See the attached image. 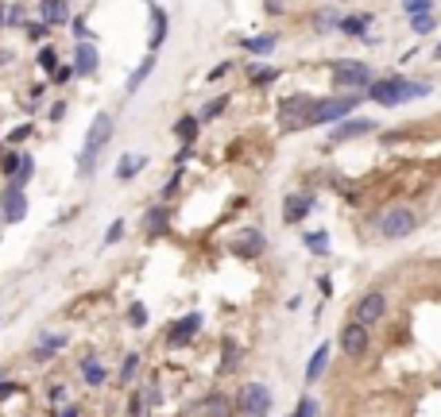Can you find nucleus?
I'll use <instances>...</instances> for the list:
<instances>
[{
  "label": "nucleus",
  "mask_w": 441,
  "mask_h": 417,
  "mask_svg": "<svg viewBox=\"0 0 441 417\" xmlns=\"http://www.w3.org/2000/svg\"><path fill=\"white\" fill-rule=\"evenodd\" d=\"M275 74H279V70L259 66V70H252V81H255V85H267V81H275Z\"/></svg>",
  "instance_id": "obj_25"
},
{
  "label": "nucleus",
  "mask_w": 441,
  "mask_h": 417,
  "mask_svg": "<svg viewBox=\"0 0 441 417\" xmlns=\"http://www.w3.org/2000/svg\"><path fill=\"white\" fill-rule=\"evenodd\" d=\"M108 132H112V116H108V112H97V116H93V124H89L86 151H81V163H78V174H81V178L93 174V159H97L101 143L108 139Z\"/></svg>",
  "instance_id": "obj_1"
},
{
  "label": "nucleus",
  "mask_w": 441,
  "mask_h": 417,
  "mask_svg": "<svg viewBox=\"0 0 441 417\" xmlns=\"http://www.w3.org/2000/svg\"><path fill=\"white\" fill-rule=\"evenodd\" d=\"M128 321H132L136 329H144V325H147V309H144V305H132V313H128Z\"/></svg>",
  "instance_id": "obj_31"
},
{
  "label": "nucleus",
  "mask_w": 441,
  "mask_h": 417,
  "mask_svg": "<svg viewBox=\"0 0 441 417\" xmlns=\"http://www.w3.org/2000/svg\"><path fill=\"white\" fill-rule=\"evenodd\" d=\"M341 348L349 352V356H360V352H368V329L353 321V325L341 332Z\"/></svg>",
  "instance_id": "obj_9"
},
{
  "label": "nucleus",
  "mask_w": 441,
  "mask_h": 417,
  "mask_svg": "<svg viewBox=\"0 0 441 417\" xmlns=\"http://www.w3.org/2000/svg\"><path fill=\"white\" fill-rule=\"evenodd\" d=\"M411 28L418 31V35H426V31L433 28V16H411Z\"/></svg>",
  "instance_id": "obj_29"
},
{
  "label": "nucleus",
  "mask_w": 441,
  "mask_h": 417,
  "mask_svg": "<svg viewBox=\"0 0 441 417\" xmlns=\"http://www.w3.org/2000/svg\"><path fill=\"white\" fill-rule=\"evenodd\" d=\"M136 367H139V356H128V359H124V367H120V378H124V383H132Z\"/></svg>",
  "instance_id": "obj_28"
},
{
  "label": "nucleus",
  "mask_w": 441,
  "mask_h": 417,
  "mask_svg": "<svg viewBox=\"0 0 441 417\" xmlns=\"http://www.w3.org/2000/svg\"><path fill=\"white\" fill-rule=\"evenodd\" d=\"M244 47L252 50V54H267V50L275 47V35H255V39H248Z\"/></svg>",
  "instance_id": "obj_20"
},
{
  "label": "nucleus",
  "mask_w": 441,
  "mask_h": 417,
  "mask_svg": "<svg viewBox=\"0 0 441 417\" xmlns=\"http://www.w3.org/2000/svg\"><path fill=\"white\" fill-rule=\"evenodd\" d=\"M23 213H28V201H23V194L20 190H8L4 194V221H23Z\"/></svg>",
  "instance_id": "obj_10"
},
{
  "label": "nucleus",
  "mask_w": 441,
  "mask_h": 417,
  "mask_svg": "<svg viewBox=\"0 0 441 417\" xmlns=\"http://www.w3.org/2000/svg\"><path fill=\"white\" fill-rule=\"evenodd\" d=\"M39 66H43V70H55V50H50V47L39 50Z\"/></svg>",
  "instance_id": "obj_35"
},
{
  "label": "nucleus",
  "mask_w": 441,
  "mask_h": 417,
  "mask_svg": "<svg viewBox=\"0 0 441 417\" xmlns=\"http://www.w3.org/2000/svg\"><path fill=\"white\" fill-rule=\"evenodd\" d=\"M306 243H310V247H314V252H325V247H329V236L314 232V236H310V240H306Z\"/></svg>",
  "instance_id": "obj_34"
},
{
  "label": "nucleus",
  "mask_w": 441,
  "mask_h": 417,
  "mask_svg": "<svg viewBox=\"0 0 441 417\" xmlns=\"http://www.w3.org/2000/svg\"><path fill=\"white\" fill-rule=\"evenodd\" d=\"M240 409H244V417H267V409H271V390H267L264 383H248L244 394H240Z\"/></svg>",
  "instance_id": "obj_3"
},
{
  "label": "nucleus",
  "mask_w": 441,
  "mask_h": 417,
  "mask_svg": "<svg viewBox=\"0 0 441 417\" xmlns=\"http://www.w3.org/2000/svg\"><path fill=\"white\" fill-rule=\"evenodd\" d=\"M233 247H236L240 255H252V252H259V247H264V240H259V232H244L240 240L233 243Z\"/></svg>",
  "instance_id": "obj_17"
},
{
  "label": "nucleus",
  "mask_w": 441,
  "mask_h": 417,
  "mask_svg": "<svg viewBox=\"0 0 441 417\" xmlns=\"http://www.w3.org/2000/svg\"><path fill=\"white\" fill-rule=\"evenodd\" d=\"M380 236L383 240H406V236L418 228V216L411 213V209H402V205H395V209H387V213H380Z\"/></svg>",
  "instance_id": "obj_2"
},
{
  "label": "nucleus",
  "mask_w": 441,
  "mask_h": 417,
  "mask_svg": "<svg viewBox=\"0 0 441 417\" xmlns=\"http://www.w3.org/2000/svg\"><path fill=\"white\" fill-rule=\"evenodd\" d=\"M314 124V105L306 97H291L283 105V128H306Z\"/></svg>",
  "instance_id": "obj_6"
},
{
  "label": "nucleus",
  "mask_w": 441,
  "mask_h": 417,
  "mask_svg": "<svg viewBox=\"0 0 441 417\" xmlns=\"http://www.w3.org/2000/svg\"><path fill=\"white\" fill-rule=\"evenodd\" d=\"M206 409H209V417H225V414H228V402H225L221 394H213V398L206 402Z\"/></svg>",
  "instance_id": "obj_21"
},
{
  "label": "nucleus",
  "mask_w": 441,
  "mask_h": 417,
  "mask_svg": "<svg viewBox=\"0 0 441 417\" xmlns=\"http://www.w3.org/2000/svg\"><path fill=\"white\" fill-rule=\"evenodd\" d=\"M344 31H353V35H356V31H364V20H344Z\"/></svg>",
  "instance_id": "obj_40"
},
{
  "label": "nucleus",
  "mask_w": 441,
  "mask_h": 417,
  "mask_svg": "<svg viewBox=\"0 0 441 417\" xmlns=\"http://www.w3.org/2000/svg\"><path fill=\"white\" fill-rule=\"evenodd\" d=\"M356 105V97H337V101H322V105H314V120H341L349 116Z\"/></svg>",
  "instance_id": "obj_8"
},
{
  "label": "nucleus",
  "mask_w": 441,
  "mask_h": 417,
  "mask_svg": "<svg viewBox=\"0 0 441 417\" xmlns=\"http://www.w3.org/2000/svg\"><path fill=\"white\" fill-rule=\"evenodd\" d=\"M120 232H124V224H120V221H117V224H112V228H108V236H105V243H117V240H120Z\"/></svg>",
  "instance_id": "obj_38"
},
{
  "label": "nucleus",
  "mask_w": 441,
  "mask_h": 417,
  "mask_svg": "<svg viewBox=\"0 0 441 417\" xmlns=\"http://www.w3.org/2000/svg\"><path fill=\"white\" fill-rule=\"evenodd\" d=\"M438 59H441V47H438Z\"/></svg>",
  "instance_id": "obj_42"
},
{
  "label": "nucleus",
  "mask_w": 441,
  "mask_h": 417,
  "mask_svg": "<svg viewBox=\"0 0 441 417\" xmlns=\"http://www.w3.org/2000/svg\"><path fill=\"white\" fill-rule=\"evenodd\" d=\"M163 224H167L163 209H151V213H147V228H151V232H163Z\"/></svg>",
  "instance_id": "obj_23"
},
{
  "label": "nucleus",
  "mask_w": 441,
  "mask_h": 417,
  "mask_svg": "<svg viewBox=\"0 0 441 417\" xmlns=\"http://www.w3.org/2000/svg\"><path fill=\"white\" fill-rule=\"evenodd\" d=\"M333 70H337V85H368V74H372L364 62H337Z\"/></svg>",
  "instance_id": "obj_7"
},
{
  "label": "nucleus",
  "mask_w": 441,
  "mask_h": 417,
  "mask_svg": "<svg viewBox=\"0 0 441 417\" xmlns=\"http://www.w3.org/2000/svg\"><path fill=\"white\" fill-rule=\"evenodd\" d=\"M147 74H151V59H147V62H144V66H139V70H136V74H132V81H128V89H136V85H139V81H144V78H147Z\"/></svg>",
  "instance_id": "obj_33"
},
{
  "label": "nucleus",
  "mask_w": 441,
  "mask_h": 417,
  "mask_svg": "<svg viewBox=\"0 0 441 417\" xmlns=\"http://www.w3.org/2000/svg\"><path fill=\"white\" fill-rule=\"evenodd\" d=\"M43 20L47 23H66V0H43Z\"/></svg>",
  "instance_id": "obj_15"
},
{
  "label": "nucleus",
  "mask_w": 441,
  "mask_h": 417,
  "mask_svg": "<svg viewBox=\"0 0 441 417\" xmlns=\"http://www.w3.org/2000/svg\"><path fill=\"white\" fill-rule=\"evenodd\" d=\"M163 31H167V20H163V12H155V28H151V47L163 43Z\"/></svg>",
  "instance_id": "obj_24"
},
{
  "label": "nucleus",
  "mask_w": 441,
  "mask_h": 417,
  "mask_svg": "<svg viewBox=\"0 0 441 417\" xmlns=\"http://www.w3.org/2000/svg\"><path fill=\"white\" fill-rule=\"evenodd\" d=\"M62 344H66V336H43V344H39V352H35V356H50V352L62 348Z\"/></svg>",
  "instance_id": "obj_22"
},
{
  "label": "nucleus",
  "mask_w": 441,
  "mask_h": 417,
  "mask_svg": "<svg viewBox=\"0 0 441 417\" xmlns=\"http://www.w3.org/2000/svg\"><path fill=\"white\" fill-rule=\"evenodd\" d=\"M151 398H155V394H147V398H132V417H147V402H151Z\"/></svg>",
  "instance_id": "obj_30"
},
{
  "label": "nucleus",
  "mask_w": 441,
  "mask_h": 417,
  "mask_svg": "<svg viewBox=\"0 0 441 417\" xmlns=\"http://www.w3.org/2000/svg\"><path fill=\"white\" fill-rule=\"evenodd\" d=\"M402 4H406V12H411V16H426L433 0H402Z\"/></svg>",
  "instance_id": "obj_27"
},
{
  "label": "nucleus",
  "mask_w": 441,
  "mask_h": 417,
  "mask_svg": "<svg viewBox=\"0 0 441 417\" xmlns=\"http://www.w3.org/2000/svg\"><path fill=\"white\" fill-rule=\"evenodd\" d=\"M0 23H4V16H0Z\"/></svg>",
  "instance_id": "obj_43"
},
{
  "label": "nucleus",
  "mask_w": 441,
  "mask_h": 417,
  "mask_svg": "<svg viewBox=\"0 0 441 417\" xmlns=\"http://www.w3.org/2000/svg\"><path fill=\"white\" fill-rule=\"evenodd\" d=\"M182 139H194V132H197V120L194 116H186V120H178V128H175Z\"/></svg>",
  "instance_id": "obj_26"
},
{
  "label": "nucleus",
  "mask_w": 441,
  "mask_h": 417,
  "mask_svg": "<svg viewBox=\"0 0 441 417\" xmlns=\"http://www.w3.org/2000/svg\"><path fill=\"white\" fill-rule=\"evenodd\" d=\"M97 70V50L93 43H78V62H74V74H93Z\"/></svg>",
  "instance_id": "obj_13"
},
{
  "label": "nucleus",
  "mask_w": 441,
  "mask_h": 417,
  "mask_svg": "<svg viewBox=\"0 0 441 417\" xmlns=\"http://www.w3.org/2000/svg\"><path fill=\"white\" fill-rule=\"evenodd\" d=\"M28 136H31V128H16L8 139H12V143H20V139H28Z\"/></svg>",
  "instance_id": "obj_39"
},
{
  "label": "nucleus",
  "mask_w": 441,
  "mask_h": 417,
  "mask_svg": "<svg viewBox=\"0 0 441 417\" xmlns=\"http://www.w3.org/2000/svg\"><path fill=\"white\" fill-rule=\"evenodd\" d=\"M81 371H86V383H89V387H101V383H105V367H101L93 356L81 359Z\"/></svg>",
  "instance_id": "obj_16"
},
{
  "label": "nucleus",
  "mask_w": 441,
  "mask_h": 417,
  "mask_svg": "<svg viewBox=\"0 0 441 417\" xmlns=\"http://www.w3.org/2000/svg\"><path fill=\"white\" fill-rule=\"evenodd\" d=\"M383 313H387V298H383L380 290H368L360 301H356V325H375V321H383Z\"/></svg>",
  "instance_id": "obj_4"
},
{
  "label": "nucleus",
  "mask_w": 441,
  "mask_h": 417,
  "mask_svg": "<svg viewBox=\"0 0 441 417\" xmlns=\"http://www.w3.org/2000/svg\"><path fill=\"white\" fill-rule=\"evenodd\" d=\"M294 417H317V402L314 398H302V406H298V414Z\"/></svg>",
  "instance_id": "obj_32"
},
{
  "label": "nucleus",
  "mask_w": 441,
  "mask_h": 417,
  "mask_svg": "<svg viewBox=\"0 0 441 417\" xmlns=\"http://www.w3.org/2000/svg\"><path fill=\"white\" fill-rule=\"evenodd\" d=\"M317 28H333V23H337V16H333V12H322V16H317Z\"/></svg>",
  "instance_id": "obj_37"
},
{
  "label": "nucleus",
  "mask_w": 441,
  "mask_h": 417,
  "mask_svg": "<svg viewBox=\"0 0 441 417\" xmlns=\"http://www.w3.org/2000/svg\"><path fill=\"white\" fill-rule=\"evenodd\" d=\"M20 163H23V159L8 155V159H4V166H0V170H4V174H12V178H16V166H20Z\"/></svg>",
  "instance_id": "obj_36"
},
{
  "label": "nucleus",
  "mask_w": 441,
  "mask_h": 417,
  "mask_svg": "<svg viewBox=\"0 0 441 417\" xmlns=\"http://www.w3.org/2000/svg\"><path fill=\"white\" fill-rule=\"evenodd\" d=\"M62 417H78V409H62Z\"/></svg>",
  "instance_id": "obj_41"
},
{
  "label": "nucleus",
  "mask_w": 441,
  "mask_h": 417,
  "mask_svg": "<svg viewBox=\"0 0 441 417\" xmlns=\"http://www.w3.org/2000/svg\"><path fill=\"white\" fill-rule=\"evenodd\" d=\"M139 166H144V159H136V155H124L120 159V166H117V178H132L139 170Z\"/></svg>",
  "instance_id": "obj_19"
},
{
  "label": "nucleus",
  "mask_w": 441,
  "mask_h": 417,
  "mask_svg": "<svg viewBox=\"0 0 441 417\" xmlns=\"http://www.w3.org/2000/svg\"><path fill=\"white\" fill-rule=\"evenodd\" d=\"M306 213H310V197H306V194H291V197H286V205H283V216H286V224L302 221Z\"/></svg>",
  "instance_id": "obj_12"
},
{
  "label": "nucleus",
  "mask_w": 441,
  "mask_h": 417,
  "mask_svg": "<svg viewBox=\"0 0 441 417\" xmlns=\"http://www.w3.org/2000/svg\"><path fill=\"white\" fill-rule=\"evenodd\" d=\"M197 329H202V313H190V317H182L175 329H170V340H175V344H186Z\"/></svg>",
  "instance_id": "obj_11"
},
{
  "label": "nucleus",
  "mask_w": 441,
  "mask_h": 417,
  "mask_svg": "<svg viewBox=\"0 0 441 417\" xmlns=\"http://www.w3.org/2000/svg\"><path fill=\"white\" fill-rule=\"evenodd\" d=\"M414 93H426V85H402V81H375L372 85V101H380V105H395Z\"/></svg>",
  "instance_id": "obj_5"
},
{
  "label": "nucleus",
  "mask_w": 441,
  "mask_h": 417,
  "mask_svg": "<svg viewBox=\"0 0 441 417\" xmlns=\"http://www.w3.org/2000/svg\"><path fill=\"white\" fill-rule=\"evenodd\" d=\"M325 363H329V344H317L314 356H310V367H306V378H310V383H317V378H322V371H325Z\"/></svg>",
  "instance_id": "obj_14"
},
{
  "label": "nucleus",
  "mask_w": 441,
  "mask_h": 417,
  "mask_svg": "<svg viewBox=\"0 0 441 417\" xmlns=\"http://www.w3.org/2000/svg\"><path fill=\"white\" fill-rule=\"evenodd\" d=\"M372 120H353V124H341L337 128V139H349V136H356V132H372Z\"/></svg>",
  "instance_id": "obj_18"
}]
</instances>
